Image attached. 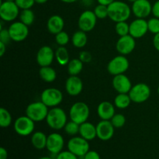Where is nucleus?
<instances>
[{"label": "nucleus", "mask_w": 159, "mask_h": 159, "mask_svg": "<svg viewBox=\"0 0 159 159\" xmlns=\"http://www.w3.org/2000/svg\"><path fill=\"white\" fill-rule=\"evenodd\" d=\"M131 12V8L124 2L115 0L108 6V17L115 23L127 21Z\"/></svg>", "instance_id": "obj_1"}, {"label": "nucleus", "mask_w": 159, "mask_h": 159, "mask_svg": "<svg viewBox=\"0 0 159 159\" xmlns=\"http://www.w3.org/2000/svg\"><path fill=\"white\" fill-rule=\"evenodd\" d=\"M45 120L51 129L60 130L64 129L65 124L68 122V116L63 109L56 107L49 110Z\"/></svg>", "instance_id": "obj_2"}, {"label": "nucleus", "mask_w": 159, "mask_h": 159, "mask_svg": "<svg viewBox=\"0 0 159 159\" xmlns=\"http://www.w3.org/2000/svg\"><path fill=\"white\" fill-rule=\"evenodd\" d=\"M89 107L84 102H75L70 108V120L79 124L86 122L89 117Z\"/></svg>", "instance_id": "obj_3"}, {"label": "nucleus", "mask_w": 159, "mask_h": 159, "mask_svg": "<svg viewBox=\"0 0 159 159\" xmlns=\"http://www.w3.org/2000/svg\"><path fill=\"white\" fill-rule=\"evenodd\" d=\"M48 112V107L42 101L31 102L26 109V115L34 122H41L46 120Z\"/></svg>", "instance_id": "obj_4"}, {"label": "nucleus", "mask_w": 159, "mask_h": 159, "mask_svg": "<svg viewBox=\"0 0 159 159\" xmlns=\"http://www.w3.org/2000/svg\"><path fill=\"white\" fill-rule=\"evenodd\" d=\"M16 133L22 137L32 134L35 129V122L27 116H19L13 124Z\"/></svg>", "instance_id": "obj_5"}, {"label": "nucleus", "mask_w": 159, "mask_h": 159, "mask_svg": "<svg viewBox=\"0 0 159 159\" xmlns=\"http://www.w3.org/2000/svg\"><path fill=\"white\" fill-rule=\"evenodd\" d=\"M63 100V94L61 90L56 88H48L43 90L40 95V101L47 107H56L60 105Z\"/></svg>", "instance_id": "obj_6"}, {"label": "nucleus", "mask_w": 159, "mask_h": 159, "mask_svg": "<svg viewBox=\"0 0 159 159\" xmlns=\"http://www.w3.org/2000/svg\"><path fill=\"white\" fill-rule=\"evenodd\" d=\"M130 63L125 55H118L113 57L107 65V71L112 75L124 74L128 70Z\"/></svg>", "instance_id": "obj_7"}, {"label": "nucleus", "mask_w": 159, "mask_h": 159, "mask_svg": "<svg viewBox=\"0 0 159 159\" xmlns=\"http://www.w3.org/2000/svg\"><path fill=\"white\" fill-rule=\"evenodd\" d=\"M128 94L132 102L142 103L147 101L150 97L151 89L147 84L138 83L132 86Z\"/></svg>", "instance_id": "obj_8"}, {"label": "nucleus", "mask_w": 159, "mask_h": 159, "mask_svg": "<svg viewBox=\"0 0 159 159\" xmlns=\"http://www.w3.org/2000/svg\"><path fill=\"white\" fill-rule=\"evenodd\" d=\"M68 150L72 152L78 157H84V155L89 151V141L81 136H74L68 141Z\"/></svg>", "instance_id": "obj_9"}, {"label": "nucleus", "mask_w": 159, "mask_h": 159, "mask_svg": "<svg viewBox=\"0 0 159 159\" xmlns=\"http://www.w3.org/2000/svg\"><path fill=\"white\" fill-rule=\"evenodd\" d=\"M20 8L15 2H1L0 17L5 22L14 21L20 16Z\"/></svg>", "instance_id": "obj_10"}, {"label": "nucleus", "mask_w": 159, "mask_h": 159, "mask_svg": "<svg viewBox=\"0 0 159 159\" xmlns=\"http://www.w3.org/2000/svg\"><path fill=\"white\" fill-rule=\"evenodd\" d=\"M97 19L93 11H84L81 13L78 20V26L79 30L86 33L92 31L96 26Z\"/></svg>", "instance_id": "obj_11"}, {"label": "nucleus", "mask_w": 159, "mask_h": 159, "mask_svg": "<svg viewBox=\"0 0 159 159\" xmlns=\"http://www.w3.org/2000/svg\"><path fill=\"white\" fill-rule=\"evenodd\" d=\"M12 40L15 42H21L26 40L29 34L28 26L22 23L21 21H17L12 23L8 28Z\"/></svg>", "instance_id": "obj_12"}, {"label": "nucleus", "mask_w": 159, "mask_h": 159, "mask_svg": "<svg viewBox=\"0 0 159 159\" xmlns=\"http://www.w3.org/2000/svg\"><path fill=\"white\" fill-rule=\"evenodd\" d=\"M65 145V140L61 134L58 133H51L48 136L46 148L50 153L56 155L63 150Z\"/></svg>", "instance_id": "obj_13"}, {"label": "nucleus", "mask_w": 159, "mask_h": 159, "mask_svg": "<svg viewBox=\"0 0 159 159\" xmlns=\"http://www.w3.org/2000/svg\"><path fill=\"white\" fill-rule=\"evenodd\" d=\"M135 47H136L135 38L130 34L124 37H120L116 43V49L118 53L125 56L133 52Z\"/></svg>", "instance_id": "obj_14"}, {"label": "nucleus", "mask_w": 159, "mask_h": 159, "mask_svg": "<svg viewBox=\"0 0 159 159\" xmlns=\"http://www.w3.org/2000/svg\"><path fill=\"white\" fill-rule=\"evenodd\" d=\"M131 10L137 18L145 19L152 12V5L148 0H136L132 4Z\"/></svg>", "instance_id": "obj_15"}, {"label": "nucleus", "mask_w": 159, "mask_h": 159, "mask_svg": "<svg viewBox=\"0 0 159 159\" xmlns=\"http://www.w3.org/2000/svg\"><path fill=\"white\" fill-rule=\"evenodd\" d=\"M115 127L110 120H101L96 125V133L97 138L102 141H107L113 137Z\"/></svg>", "instance_id": "obj_16"}, {"label": "nucleus", "mask_w": 159, "mask_h": 159, "mask_svg": "<svg viewBox=\"0 0 159 159\" xmlns=\"http://www.w3.org/2000/svg\"><path fill=\"white\" fill-rule=\"evenodd\" d=\"M55 57V52L50 46H43L37 54V62L40 67L51 66Z\"/></svg>", "instance_id": "obj_17"}, {"label": "nucleus", "mask_w": 159, "mask_h": 159, "mask_svg": "<svg viewBox=\"0 0 159 159\" xmlns=\"http://www.w3.org/2000/svg\"><path fill=\"white\" fill-rule=\"evenodd\" d=\"M148 31V21L145 19L137 18L130 24V35L135 39L144 37Z\"/></svg>", "instance_id": "obj_18"}, {"label": "nucleus", "mask_w": 159, "mask_h": 159, "mask_svg": "<svg viewBox=\"0 0 159 159\" xmlns=\"http://www.w3.org/2000/svg\"><path fill=\"white\" fill-rule=\"evenodd\" d=\"M112 85L118 93H129L133 86L130 79L124 74L115 75L112 80Z\"/></svg>", "instance_id": "obj_19"}, {"label": "nucleus", "mask_w": 159, "mask_h": 159, "mask_svg": "<svg viewBox=\"0 0 159 159\" xmlns=\"http://www.w3.org/2000/svg\"><path fill=\"white\" fill-rule=\"evenodd\" d=\"M83 89V82L78 75H71L65 82V90L71 96L80 94Z\"/></svg>", "instance_id": "obj_20"}, {"label": "nucleus", "mask_w": 159, "mask_h": 159, "mask_svg": "<svg viewBox=\"0 0 159 159\" xmlns=\"http://www.w3.org/2000/svg\"><path fill=\"white\" fill-rule=\"evenodd\" d=\"M114 106L108 101L100 102L97 107V114L99 117L103 120H110L116 114Z\"/></svg>", "instance_id": "obj_21"}, {"label": "nucleus", "mask_w": 159, "mask_h": 159, "mask_svg": "<svg viewBox=\"0 0 159 159\" xmlns=\"http://www.w3.org/2000/svg\"><path fill=\"white\" fill-rule=\"evenodd\" d=\"M65 27V21L59 15H53L47 22V29L51 34L56 35L63 30Z\"/></svg>", "instance_id": "obj_22"}, {"label": "nucleus", "mask_w": 159, "mask_h": 159, "mask_svg": "<svg viewBox=\"0 0 159 159\" xmlns=\"http://www.w3.org/2000/svg\"><path fill=\"white\" fill-rule=\"evenodd\" d=\"M79 134L82 138H85L87 141H92L97 138V133H96V126L93 125L92 123L86 122L80 124L79 128Z\"/></svg>", "instance_id": "obj_23"}, {"label": "nucleus", "mask_w": 159, "mask_h": 159, "mask_svg": "<svg viewBox=\"0 0 159 159\" xmlns=\"http://www.w3.org/2000/svg\"><path fill=\"white\" fill-rule=\"evenodd\" d=\"M48 136L41 131H37L32 134L31 136V144L37 150H42L46 148Z\"/></svg>", "instance_id": "obj_24"}, {"label": "nucleus", "mask_w": 159, "mask_h": 159, "mask_svg": "<svg viewBox=\"0 0 159 159\" xmlns=\"http://www.w3.org/2000/svg\"><path fill=\"white\" fill-rule=\"evenodd\" d=\"M39 75L42 80L48 83L54 82L57 78V72L51 66L41 67L39 70Z\"/></svg>", "instance_id": "obj_25"}, {"label": "nucleus", "mask_w": 159, "mask_h": 159, "mask_svg": "<svg viewBox=\"0 0 159 159\" xmlns=\"http://www.w3.org/2000/svg\"><path fill=\"white\" fill-rule=\"evenodd\" d=\"M87 42H88V37H87L86 32H84L81 30L75 32L71 37V43L76 48H84L87 44Z\"/></svg>", "instance_id": "obj_26"}, {"label": "nucleus", "mask_w": 159, "mask_h": 159, "mask_svg": "<svg viewBox=\"0 0 159 159\" xmlns=\"http://www.w3.org/2000/svg\"><path fill=\"white\" fill-rule=\"evenodd\" d=\"M55 58L57 63L61 65H68L69 60V53L65 46H60L55 51Z\"/></svg>", "instance_id": "obj_27"}, {"label": "nucleus", "mask_w": 159, "mask_h": 159, "mask_svg": "<svg viewBox=\"0 0 159 159\" xmlns=\"http://www.w3.org/2000/svg\"><path fill=\"white\" fill-rule=\"evenodd\" d=\"M131 102L128 93H118L114 99V105L118 109L127 108Z\"/></svg>", "instance_id": "obj_28"}, {"label": "nucleus", "mask_w": 159, "mask_h": 159, "mask_svg": "<svg viewBox=\"0 0 159 159\" xmlns=\"http://www.w3.org/2000/svg\"><path fill=\"white\" fill-rule=\"evenodd\" d=\"M83 69V62L79 58H74L68 64V72L70 75H79Z\"/></svg>", "instance_id": "obj_29"}, {"label": "nucleus", "mask_w": 159, "mask_h": 159, "mask_svg": "<svg viewBox=\"0 0 159 159\" xmlns=\"http://www.w3.org/2000/svg\"><path fill=\"white\" fill-rule=\"evenodd\" d=\"M19 17H20V21L28 26L32 25L35 20V14L31 9H23L20 12Z\"/></svg>", "instance_id": "obj_30"}, {"label": "nucleus", "mask_w": 159, "mask_h": 159, "mask_svg": "<svg viewBox=\"0 0 159 159\" xmlns=\"http://www.w3.org/2000/svg\"><path fill=\"white\" fill-rule=\"evenodd\" d=\"M12 124V116L9 110L6 109L0 108V126L3 128L9 127Z\"/></svg>", "instance_id": "obj_31"}, {"label": "nucleus", "mask_w": 159, "mask_h": 159, "mask_svg": "<svg viewBox=\"0 0 159 159\" xmlns=\"http://www.w3.org/2000/svg\"><path fill=\"white\" fill-rule=\"evenodd\" d=\"M115 31L116 34L120 37L130 34V24L127 23V21H122L116 23L115 25Z\"/></svg>", "instance_id": "obj_32"}, {"label": "nucleus", "mask_w": 159, "mask_h": 159, "mask_svg": "<svg viewBox=\"0 0 159 159\" xmlns=\"http://www.w3.org/2000/svg\"><path fill=\"white\" fill-rule=\"evenodd\" d=\"M79 128H80V124H77L72 120H70L65 124L64 130L68 135L74 137L78 134H79Z\"/></svg>", "instance_id": "obj_33"}, {"label": "nucleus", "mask_w": 159, "mask_h": 159, "mask_svg": "<svg viewBox=\"0 0 159 159\" xmlns=\"http://www.w3.org/2000/svg\"><path fill=\"white\" fill-rule=\"evenodd\" d=\"M93 12L98 19L103 20L108 17V6L99 4L95 7Z\"/></svg>", "instance_id": "obj_34"}, {"label": "nucleus", "mask_w": 159, "mask_h": 159, "mask_svg": "<svg viewBox=\"0 0 159 159\" xmlns=\"http://www.w3.org/2000/svg\"><path fill=\"white\" fill-rule=\"evenodd\" d=\"M110 121L115 128H121L125 124L126 118L122 113H116L113 116Z\"/></svg>", "instance_id": "obj_35"}, {"label": "nucleus", "mask_w": 159, "mask_h": 159, "mask_svg": "<svg viewBox=\"0 0 159 159\" xmlns=\"http://www.w3.org/2000/svg\"><path fill=\"white\" fill-rule=\"evenodd\" d=\"M70 40L69 35L65 31L62 30L55 35V41L59 46H65Z\"/></svg>", "instance_id": "obj_36"}, {"label": "nucleus", "mask_w": 159, "mask_h": 159, "mask_svg": "<svg viewBox=\"0 0 159 159\" xmlns=\"http://www.w3.org/2000/svg\"><path fill=\"white\" fill-rule=\"evenodd\" d=\"M148 31L152 34H156L159 33V18L154 16L153 18L149 19L148 20Z\"/></svg>", "instance_id": "obj_37"}, {"label": "nucleus", "mask_w": 159, "mask_h": 159, "mask_svg": "<svg viewBox=\"0 0 159 159\" xmlns=\"http://www.w3.org/2000/svg\"><path fill=\"white\" fill-rule=\"evenodd\" d=\"M15 2L20 9H31L35 4V0H15Z\"/></svg>", "instance_id": "obj_38"}, {"label": "nucleus", "mask_w": 159, "mask_h": 159, "mask_svg": "<svg viewBox=\"0 0 159 159\" xmlns=\"http://www.w3.org/2000/svg\"><path fill=\"white\" fill-rule=\"evenodd\" d=\"M55 159H78V156L70 151H62L57 154Z\"/></svg>", "instance_id": "obj_39"}, {"label": "nucleus", "mask_w": 159, "mask_h": 159, "mask_svg": "<svg viewBox=\"0 0 159 159\" xmlns=\"http://www.w3.org/2000/svg\"><path fill=\"white\" fill-rule=\"evenodd\" d=\"M12 40L9 34V30L8 29H2L0 30V41L3 42L6 45Z\"/></svg>", "instance_id": "obj_40"}, {"label": "nucleus", "mask_w": 159, "mask_h": 159, "mask_svg": "<svg viewBox=\"0 0 159 159\" xmlns=\"http://www.w3.org/2000/svg\"><path fill=\"white\" fill-rule=\"evenodd\" d=\"M79 58L82 61L83 63H89L93 59L91 53L87 51H82L79 53Z\"/></svg>", "instance_id": "obj_41"}, {"label": "nucleus", "mask_w": 159, "mask_h": 159, "mask_svg": "<svg viewBox=\"0 0 159 159\" xmlns=\"http://www.w3.org/2000/svg\"><path fill=\"white\" fill-rule=\"evenodd\" d=\"M82 158H83V159H101L100 155L97 152L90 150Z\"/></svg>", "instance_id": "obj_42"}, {"label": "nucleus", "mask_w": 159, "mask_h": 159, "mask_svg": "<svg viewBox=\"0 0 159 159\" xmlns=\"http://www.w3.org/2000/svg\"><path fill=\"white\" fill-rule=\"evenodd\" d=\"M152 14L155 17L159 18V0L152 5Z\"/></svg>", "instance_id": "obj_43"}, {"label": "nucleus", "mask_w": 159, "mask_h": 159, "mask_svg": "<svg viewBox=\"0 0 159 159\" xmlns=\"http://www.w3.org/2000/svg\"><path fill=\"white\" fill-rule=\"evenodd\" d=\"M153 45L155 49L159 51V33L155 34L153 37Z\"/></svg>", "instance_id": "obj_44"}, {"label": "nucleus", "mask_w": 159, "mask_h": 159, "mask_svg": "<svg viewBox=\"0 0 159 159\" xmlns=\"http://www.w3.org/2000/svg\"><path fill=\"white\" fill-rule=\"evenodd\" d=\"M8 152L4 148H0V159H7Z\"/></svg>", "instance_id": "obj_45"}, {"label": "nucleus", "mask_w": 159, "mask_h": 159, "mask_svg": "<svg viewBox=\"0 0 159 159\" xmlns=\"http://www.w3.org/2000/svg\"><path fill=\"white\" fill-rule=\"evenodd\" d=\"M6 51V44L0 41V56L2 57Z\"/></svg>", "instance_id": "obj_46"}, {"label": "nucleus", "mask_w": 159, "mask_h": 159, "mask_svg": "<svg viewBox=\"0 0 159 159\" xmlns=\"http://www.w3.org/2000/svg\"><path fill=\"white\" fill-rule=\"evenodd\" d=\"M96 1H97V2L99 3V4L108 6L109 5L111 4V3L113 2H114L115 0H96Z\"/></svg>", "instance_id": "obj_47"}, {"label": "nucleus", "mask_w": 159, "mask_h": 159, "mask_svg": "<svg viewBox=\"0 0 159 159\" xmlns=\"http://www.w3.org/2000/svg\"><path fill=\"white\" fill-rule=\"evenodd\" d=\"M61 2L64 3H73V2H75L79 1V0H60Z\"/></svg>", "instance_id": "obj_48"}, {"label": "nucleus", "mask_w": 159, "mask_h": 159, "mask_svg": "<svg viewBox=\"0 0 159 159\" xmlns=\"http://www.w3.org/2000/svg\"><path fill=\"white\" fill-rule=\"evenodd\" d=\"M48 1V0H35L36 3H37V4H44Z\"/></svg>", "instance_id": "obj_49"}, {"label": "nucleus", "mask_w": 159, "mask_h": 159, "mask_svg": "<svg viewBox=\"0 0 159 159\" xmlns=\"http://www.w3.org/2000/svg\"><path fill=\"white\" fill-rule=\"evenodd\" d=\"M38 159H54V158H51V157H41V158H38Z\"/></svg>", "instance_id": "obj_50"}, {"label": "nucleus", "mask_w": 159, "mask_h": 159, "mask_svg": "<svg viewBox=\"0 0 159 159\" xmlns=\"http://www.w3.org/2000/svg\"><path fill=\"white\" fill-rule=\"evenodd\" d=\"M127 1H128V2H130L133 3V2H134L136 1V0H127Z\"/></svg>", "instance_id": "obj_51"}, {"label": "nucleus", "mask_w": 159, "mask_h": 159, "mask_svg": "<svg viewBox=\"0 0 159 159\" xmlns=\"http://www.w3.org/2000/svg\"><path fill=\"white\" fill-rule=\"evenodd\" d=\"M4 1H8V2H15V0H4Z\"/></svg>", "instance_id": "obj_52"}, {"label": "nucleus", "mask_w": 159, "mask_h": 159, "mask_svg": "<svg viewBox=\"0 0 159 159\" xmlns=\"http://www.w3.org/2000/svg\"><path fill=\"white\" fill-rule=\"evenodd\" d=\"M158 95H159V85H158Z\"/></svg>", "instance_id": "obj_53"}, {"label": "nucleus", "mask_w": 159, "mask_h": 159, "mask_svg": "<svg viewBox=\"0 0 159 159\" xmlns=\"http://www.w3.org/2000/svg\"><path fill=\"white\" fill-rule=\"evenodd\" d=\"M158 119H159V113H158Z\"/></svg>", "instance_id": "obj_54"}]
</instances>
